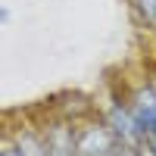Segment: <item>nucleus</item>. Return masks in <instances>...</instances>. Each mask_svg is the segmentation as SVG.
Masks as SVG:
<instances>
[{"label":"nucleus","instance_id":"7","mask_svg":"<svg viewBox=\"0 0 156 156\" xmlns=\"http://www.w3.org/2000/svg\"><path fill=\"white\" fill-rule=\"evenodd\" d=\"M50 156H72V153H59V150H50Z\"/></svg>","mask_w":156,"mask_h":156},{"label":"nucleus","instance_id":"3","mask_svg":"<svg viewBox=\"0 0 156 156\" xmlns=\"http://www.w3.org/2000/svg\"><path fill=\"white\" fill-rule=\"evenodd\" d=\"M131 115L137 119L140 131L150 144H156V94L150 87H140L134 94V103H131Z\"/></svg>","mask_w":156,"mask_h":156},{"label":"nucleus","instance_id":"6","mask_svg":"<svg viewBox=\"0 0 156 156\" xmlns=\"http://www.w3.org/2000/svg\"><path fill=\"white\" fill-rule=\"evenodd\" d=\"M3 156H22V153H19V147H6V150H3Z\"/></svg>","mask_w":156,"mask_h":156},{"label":"nucleus","instance_id":"2","mask_svg":"<svg viewBox=\"0 0 156 156\" xmlns=\"http://www.w3.org/2000/svg\"><path fill=\"white\" fill-rule=\"evenodd\" d=\"M109 128H112L115 140H122V147L140 150V147L147 144V137H144V131H140L137 119L131 115V109H119V106H115V109L109 112Z\"/></svg>","mask_w":156,"mask_h":156},{"label":"nucleus","instance_id":"4","mask_svg":"<svg viewBox=\"0 0 156 156\" xmlns=\"http://www.w3.org/2000/svg\"><path fill=\"white\" fill-rule=\"evenodd\" d=\"M16 147H19V153H22V156H50V147H47V144H41L34 134H19Z\"/></svg>","mask_w":156,"mask_h":156},{"label":"nucleus","instance_id":"1","mask_svg":"<svg viewBox=\"0 0 156 156\" xmlns=\"http://www.w3.org/2000/svg\"><path fill=\"white\" fill-rule=\"evenodd\" d=\"M112 150H115L112 128L90 125V128H84V131L75 137V153L78 156H112Z\"/></svg>","mask_w":156,"mask_h":156},{"label":"nucleus","instance_id":"5","mask_svg":"<svg viewBox=\"0 0 156 156\" xmlns=\"http://www.w3.org/2000/svg\"><path fill=\"white\" fill-rule=\"evenodd\" d=\"M112 156H140V150H134V147H115Z\"/></svg>","mask_w":156,"mask_h":156}]
</instances>
